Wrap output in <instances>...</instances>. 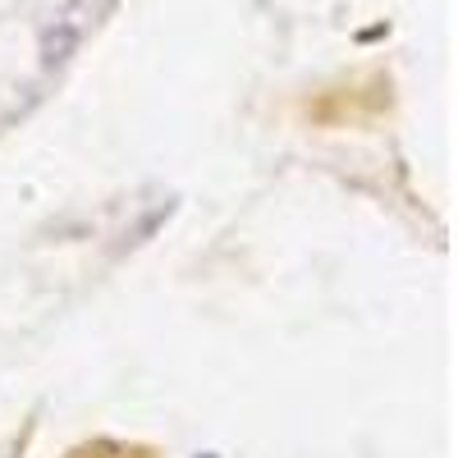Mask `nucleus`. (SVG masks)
<instances>
[{"label":"nucleus","instance_id":"1","mask_svg":"<svg viewBox=\"0 0 458 458\" xmlns=\"http://www.w3.org/2000/svg\"><path fill=\"white\" fill-rule=\"evenodd\" d=\"M79 47V23H73V14L55 19V28H47V42H42V64L47 69H60L69 60V51Z\"/></svg>","mask_w":458,"mask_h":458},{"label":"nucleus","instance_id":"2","mask_svg":"<svg viewBox=\"0 0 458 458\" xmlns=\"http://www.w3.org/2000/svg\"><path fill=\"white\" fill-rule=\"evenodd\" d=\"M170 211H174V198H165L161 207H151V211H147V216H142V220L129 229V234H124V248H138V243H147V239H151V234H157V229L165 225V216H170Z\"/></svg>","mask_w":458,"mask_h":458},{"label":"nucleus","instance_id":"3","mask_svg":"<svg viewBox=\"0 0 458 458\" xmlns=\"http://www.w3.org/2000/svg\"><path fill=\"white\" fill-rule=\"evenodd\" d=\"M207 458H211V454H207Z\"/></svg>","mask_w":458,"mask_h":458}]
</instances>
